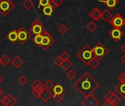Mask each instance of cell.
<instances>
[{
  "label": "cell",
  "mask_w": 125,
  "mask_h": 106,
  "mask_svg": "<svg viewBox=\"0 0 125 106\" xmlns=\"http://www.w3.org/2000/svg\"><path fill=\"white\" fill-rule=\"evenodd\" d=\"M99 86L100 83L88 72H84L73 83V87L83 97L92 94Z\"/></svg>",
  "instance_id": "obj_1"
},
{
  "label": "cell",
  "mask_w": 125,
  "mask_h": 106,
  "mask_svg": "<svg viewBox=\"0 0 125 106\" xmlns=\"http://www.w3.org/2000/svg\"><path fill=\"white\" fill-rule=\"evenodd\" d=\"M77 57L86 66H89L90 61L95 57L93 49L89 44H86L77 53Z\"/></svg>",
  "instance_id": "obj_2"
},
{
  "label": "cell",
  "mask_w": 125,
  "mask_h": 106,
  "mask_svg": "<svg viewBox=\"0 0 125 106\" xmlns=\"http://www.w3.org/2000/svg\"><path fill=\"white\" fill-rule=\"evenodd\" d=\"M15 4L11 0H0V14L7 16L14 8Z\"/></svg>",
  "instance_id": "obj_3"
},
{
  "label": "cell",
  "mask_w": 125,
  "mask_h": 106,
  "mask_svg": "<svg viewBox=\"0 0 125 106\" xmlns=\"http://www.w3.org/2000/svg\"><path fill=\"white\" fill-rule=\"evenodd\" d=\"M92 49L94 56L99 60H102L109 52L108 49L105 47V46L102 42H98Z\"/></svg>",
  "instance_id": "obj_4"
},
{
  "label": "cell",
  "mask_w": 125,
  "mask_h": 106,
  "mask_svg": "<svg viewBox=\"0 0 125 106\" xmlns=\"http://www.w3.org/2000/svg\"><path fill=\"white\" fill-rule=\"evenodd\" d=\"M54 42L55 40L53 36L48 32L45 30L42 33V40L40 47L42 48L43 50H47L54 44Z\"/></svg>",
  "instance_id": "obj_5"
},
{
  "label": "cell",
  "mask_w": 125,
  "mask_h": 106,
  "mask_svg": "<svg viewBox=\"0 0 125 106\" xmlns=\"http://www.w3.org/2000/svg\"><path fill=\"white\" fill-rule=\"evenodd\" d=\"M109 23L114 28L122 29L125 26V18L119 13H117L111 18Z\"/></svg>",
  "instance_id": "obj_6"
},
{
  "label": "cell",
  "mask_w": 125,
  "mask_h": 106,
  "mask_svg": "<svg viewBox=\"0 0 125 106\" xmlns=\"http://www.w3.org/2000/svg\"><path fill=\"white\" fill-rule=\"evenodd\" d=\"M17 34H18V41L21 44L23 45L27 41L31 38V35L26 30V28L23 27H20L18 30H17Z\"/></svg>",
  "instance_id": "obj_7"
},
{
  "label": "cell",
  "mask_w": 125,
  "mask_h": 106,
  "mask_svg": "<svg viewBox=\"0 0 125 106\" xmlns=\"http://www.w3.org/2000/svg\"><path fill=\"white\" fill-rule=\"evenodd\" d=\"M29 30L34 35H38V34L43 33L44 31H45V29H44V27H43L42 22L40 21V20L39 18H36L32 22V24H31Z\"/></svg>",
  "instance_id": "obj_8"
},
{
  "label": "cell",
  "mask_w": 125,
  "mask_h": 106,
  "mask_svg": "<svg viewBox=\"0 0 125 106\" xmlns=\"http://www.w3.org/2000/svg\"><path fill=\"white\" fill-rule=\"evenodd\" d=\"M104 99L105 100L110 101L112 103V106H117L120 102H121V98L116 94L114 93L113 91H109L105 96H104Z\"/></svg>",
  "instance_id": "obj_9"
},
{
  "label": "cell",
  "mask_w": 125,
  "mask_h": 106,
  "mask_svg": "<svg viewBox=\"0 0 125 106\" xmlns=\"http://www.w3.org/2000/svg\"><path fill=\"white\" fill-rule=\"evenodd\" d=\"M82 105L84 106H97L100 105V101L92 94L84 97L82 101Z\"/></svg>",
  "instance_id": "obj_10"
},
{
  "label": "cell",
  "mask_w": 125,
  "mask_h": 106,
  "mask_svg": "<svg viewBox=\"0 0 125 106\" xmlns=\"http://www.w3.org/2000/svg\"><path fill=\"white\" fill-rule=\"evenodd\" d=\"M108 35L114 41H119L124 36V32H122V29L114 28L112 30H111L108 32Z\"/></svg>",
  "instance_id": "obj_11"
},
{
  "label": "cell",
  "mask_w": 125,
  "mask_h": 106,
  "mask_svg": "<svg viewBox=\"0 0 125 106\" xmlns=\"http://www.w3.org/2000/svg\"><path fill=\"white\" fill-rule=\"evenodd\" d=\"M101 15H102V12L97 7L93 8L89 13V16H90L94 21H97L101 18Z\"/></svg>",
  "instance_id": "obj_12"
},
{
  "label": "cell",
  "mask_w": 125,
  "mask_h": 106,
  "mask_svg": "<svg viewBox=\"0 0 125 106\" xmlns=\"http://www.w3.org/2000/svg\"><path fill=\"white\" fill-rule=\"evenodd\" d=\"M99 2L103 3L109 10H114L119 4V0H98Z\"/></svg>",
  "instance_id": "obj_13"
},
{
  "label": "cell",
  "mask_w": 125,
  "mask_h": 106,
  "mask_svg": "<svg viewBox=\"0 0 125 106\" xmlns=\"http://www.w3.org/2000/svg\"><path fill=\"white\" fill-rule=\"evenodd\" d=\"M51 97H53V93L50 92L48 89L44 88V89L42 90L40 98L41 99L42 101H43L44 103H47Z\"/></svg>",
  "instance_id": "obj_14"
},
{
  "label": "cell",
  "mask_w": 125,
  "mask_h": 106,
  "mask_svg": "<svg viewBox=\"0 0 125 106\" xmlns=\"http://www.w3.org/2000/svg\"><path fill=\"white\" fill-rule=\"evenodd\" d=\"M7 39L10 41L12 44L15 43L18 41V34H17V30H12L7 35H6Z\"/></svg>",
  "instance_id": "obj_15"
},
{
  "label": "cell",
  "mask_w": 125,
  "mask_h": 106,
  "mask_svg": "<svg viewBox=\"0 0 125 106\" xmlns=\"http://www.w3.org/2000/svg\"><path fill=\"white\" fill-rule=\"evenodd\" d=\"M115 90L122 98L125 99V83L120 82V83L115 87Z\"/></svg>",
  "instance_id": "obj_16"
},
{
  "label": "cell",
  "mask_w": 125,
  "mask_h": 106,
  "mask_svg": "<svg viewBox=\"0 0 125 106\" xmlns=\"http://www.w3.org/2000/svg\"><path fill=\"white\" fill-rule=\"evenodd\" d=\"M11 63L13 64V66H14L15 68L18 69V68H20V67L23 64L24 62H23V59H22L20 56L17 55V56H15V57L11 61Z\"/></svg>",
  "instance_id": "obj_17"
},
{
  "label": "cell",
  "mask_w": 125,
  "mask_h": 106,
  "mask_svg": "<svg viewBox=\"0 0 125 106\" xmlns=\"http://www.w3.org/2000/svg\"><path fill=\"white\" fill-rule=\"evenodd\" d=\"M112 17H113L112 13H111L108 9H105V10H104L102 12L101 18H102L104 21H105V22L109 21L111 19Z\"/></svg>",
  "instance_id": "obj_18"
},
{
  "label": "cell",
  "mask_w": 125,
  "mask_h": 106,
  "mask_svg": "<svg viewBox=\"0 0 125 106\" xmlns=\"http://www.w3.org/2000/svg\"><path fill=\"white\" fill-rule=\"evenodd\" d=\"M53 9L54 8L51 4H48V5L43 7L42 11V13H43V14L45 15L50 17V16H51V15H52V13L53 12Z\"/></svg>",
  "instance_id": "obj_19"
},
{
  "label": "cell",
  "mask_w": 125,
  "mask_h": 106,
  "mask_svg": "<svg viewBox=\"0 0 125 106\" xmlns=\"http://www.w3.org/2000/svg\"><path fill=\"white\" fill-rule=\"evenodd\" d=\"M52 91H53V94H62L64 91V89L61 84H56V85L53 86V87L52 89Z\"/></svg>",
  "instance_id": "obj_20"
},
{
  "label": "cell",
  "mask_w": 125,
  "mask_h": 106,
  "mask_svg": "<svg viewBox=\"0 0 125 106\" xmlns=\"http://www.w3.org/2000/svg\"><path fill=\"white\" fill-rule=\"evenodd\" d=\"M45 86H41V87H38V88H35V89H32L31 90V94L32 95L35 97V98H40V96L42 91V90L44 89Z\"/></svg>",
  "instance_id": "obj_21"
},
{
  "label": "cell",
  "mask_w": 125,
  "mask_h": 106,
  "mask_svg": "<svg viewBox=\"0 0 125 106\" xmlns=\"http://www.w3.org/2000/svg\"><path fill=\"white\" fill-rule=\"evenodd\" d=\"M42 40V34H38V35H34V36L32 38L33 42L38 46H40Z\"/></svg>",
  "instance_id": "obj_22"
},
{
  "label": "cell",
  "mask_w": 125,
  "mask_h": 106,
  "mask_svg": "<svg viewBox=\"0 0 125 106\" xmlns=\"http://www.w3.org/2000/svg\"><path fill=\"white\" fill-rule=\"evenodd\" d=\"M100 60L98 59V58H97L96 57H94L91 61H90V63H89V66L92 68V69H95L99 65H100Z\"/></svg>",
  "instance_id": "obj_23"
},
{
  "label": "cell",
  "mask_w": 125,
  "mask_h": 106,
  "mask_svg": "<svg viewBox=\"0 0 125 106\" xmlns=\"http://www.w3.org/2000/svg\"><path fill=\"white\" fill-rule=\"evenodd\" d=\"M97 28V25L94 22V21H90L86 24V29L90 32H94V30H96V29Z\"/></svg>",
  "instance_id": "obj_24"
},
{
  "label": "cell",
  "mask_w": 125,
  "mask_h": 106,
  "mask_svg": "<svg viewBox=\"0 0 125 106\" xmlns=\"http://www.w3.org/2000/svg\"><path fill=\"white\" fill-rule=\"evenodd\" d=\"M22 5H23V7L26 10H31V9L34 7V3H33L31 0H25V1L23 2Z\"/></svg>",
  "instance_id": "obj_25"
},
{
  "label": "cell",
  "mask_w": 125,
  "mask_h": 106,
  "mask_svg": "<svg viewBox=\"0 0 125 106\" xmlns=\"http://www.w3.org/2000/svg\"><path fill=\"white\" fill-rule=\"evenodd\" d=\"M1 65H3L4 66H7L11 62V60L7 55H3L1 57Z\"/></svg>",
  "instance_id": "obj_26"
},
{
  "label": "cell",
  "mask_w": 125,
  "mask_h": 106,
  "mask_svg": "<svg viewBox=\"0 0 125 106\" xmlns=\"http://www.w3.org/2000/svg\"><path fill=\"white\" fill-rule=\"evenodd\" d=\"M72 66H73V63L69 61V59H68V60L64 61L63 63H62V67L63 69L65 70V71H68V69H69Z\"/></svg>",
  "instance_id": "obj_27"
},
{
  "label": "cell",
  "mask_w": 125,
  "mask_h": 106,
  "mask_svg": "<svg viewBox=\"0 0 125 106\" xmlns=\"http://www.w3.org/2000/svg\"><path fill=\"white\" fill-rule=\"evenodd\" d=\"M64 93L62 94H53V100L56 101V103H59L61 101L63 100V99L64 98Z\"/></svg>",
  "instance_id": "obj_28"
},
{
  "label": "cell",
  "mask_w": 125,
  "mask_h": 106,
  "mask_svg": "<svg viewBox=\"0 0 125 106\" xmlns=\"http://www.w3.org/2000/svg\"><path fill=\"white\" fill-rule=\"evenodd\" d=\"M17 81H18V83H19L20 86H25V85L27 83L28 80H27V78H26L24 75H21V76L18 79Z\"/></svg>",
  "instance_id": "obj_29"
},
{
  "label": "cell",
  "mask_w": 125,
  "mask_h": 106,
  "mask_svg": "<svg viewBox=\"0 0 125 106\" xmlns=\"http://www.w3.org/2000/svg\"><path fill=\"white\" fill-rule=\"evenodd\" d=\"M0 103L4 106H10V100L8 98V95H4L0 99Z\"/></svg>",
  "instance_id": "obj_30"
},
{
  "label": "cell",
  "mask_w": 125,
  "mask_h": 106,
  "mask_svg": "<svg viewBox=\"0 0 125 106\" xmlns=\"http://www.w3.org/2000/svg\"><path fill=\"white\" fill-rule=\"evenodd\" d=\"M57 30H58V31H59L61 34L64 35V34H65V33L67 32L68 27H67L64 24H62L57 28Z\"/></svg>",
  "instance_id": "obj_31"
},
{
  "label": "cell",
  "mask_w": 125,
  "mask_h": 106,
  "mask_svg": "<svg viewBox=\"0 0 125 106\" xmlns=\"http://www.w3.org/2000/svg\"><path fill=\"white\" fill-rule=\"evenodd\" d=\"M44 84L39 80V79H37L35 80L31 84V86L32 89H35V88H38V87H41V86H43Z\"/></svg>",
  "instance_id": "obj_32"
},
{
  "label": "cell",
  "mask_w": 125,
  "mask_h": 106,
  "mask_svg": "<svg viewBox=\"0 0 125 106\" xmlns=\"http://www.w3.org/2000/svg\"><path fill=\"white\" fill-rule=\"evenodd\" d=\"M63 61H64L62 59V58H61L60 56H57V57H56V58H54V60H53V63H54V64H55L56 66H57L58 67L62 66V64Z\"/></svg>",
  "instance_id": "obj_33"
},
{
  "label": "cell",
  "mask_w": 125,
  "mask_h": 106,
  "mask_svg": "<svg viewBox=\"0 0 125 106\" xmlns=\"http://www.w3.org/2000/svg\"><path fill=\"white\" fill-rule=\"evenodd\" d=\"M53 83L51 81V80H48L45 83H44V86H45V89H48V90H51V89H53Z\"/></svg>",
  "instance_id": "obj_34"
},
{
  "label": "cell",
  "mask_w": 125,
  "mask_h": 106,
  "mask_svg": "<svg viewBox=\"0 0 125 106\" xmlns=\"http://www.w3.org/2000/svg\"><path fill=\"white\" fill-rule=\"evenodd\" d=\"M66 75L70 80H73L76 77V73L73 70H69V71H67Z\"/></svg>",
  "instance_id": "obj_35"
},
{
  "label": "cell",
  "mask_w": 125,
  "mask_h": 106,
  "mask_svg": "<svg viewBox=\"0 0 125 106\" xmlns=\"http://www.w3.org/2000/svg\"><path fill=\"white\" fill-rule=\"evenodd\" d=\"M7 95H8V98H9V100H10V106H15V105L16 104V103H17V100L15 99L14 97H13L12 94H8Z\"/></svg>",
  "instance_id": "obj_36"
},
{
  "label": "cell",
  "mask_w": 125,
  "mask_h": 106,
  "mask_svg": "<svg viewBox=\"0 0 125 106\" xmlns=\"http://www.w3.org/2000/svg\"><path fill=\"white\" fill-rule=\"evenodd\" d=\"M49 4H50V0H39L38 8H40V7H45Z\"/></svg>",
  "instance_id": "obj_37"
},
{
  "label": "cell",
  "mask_w": 125,
  "mask_h": 106,
  "mask_svg": "<svg viewBox=\"0 0 125 106\" xmlns=\"http://www.w3.org/2000/svg\"><path fill=\"white\" fill-rule=\"evenodd\" d=\"M59 56L62 58V59L63 61L68 60V59L70 58V55H69L67 52H63L59 55Z\"/></svg>",
  "instance_id": "obj_38"
},
{
  "label": "cell",
  "mask_w": 125,
  "mask_h": 106,
  "mask_svg": "<svg viewBox=\"0 0 125 106\" xmlns=\"http://www.w3.org/2000/svg\"><path fill=\"white\" fill-rule=\"evenodd\" d=\"M118 80H119V82L125 83V72H123V73H122L121 75H119Z\"/></svg>",
  "instance_id": "obj_39"
},
{
  "label": "cell",
  "mask_w": 125,
  "mask_h": 106,
  "mask_svg": "<svg viewBox=\"0 0 125 106\" xmlns=\"http://www.w3.org/2000/svg\"><path fill=\"white\" fill-rule=\"evenodd\" d=\"M52 1H53V3H54L56 7H59V6L64 2V0H52Z\"/></svg>",
  "instance_id": "obj_40"
},
{
  "label": "cell",
  "mask_w": 125,
  "mask_h": 106,
  "mask_svg": "<svg viewBox=\"0 0 125 106\" xmlns=\"http://www.w3.org/2000/svg\"><path fill=\"white\" fill-rule=\"evenodd\" d=\"M103 106H112V103L110 102V101H108V100H105V102L103 103Z\"/></svg>",
  "instance_id": "obj_41"
},
{
  "label": "cell",
  "mask_w": 125,
  "mask_h": 106,
  "mask_svg": "<svg viewBox=\"0 0 125 106\" xmlns=\"http://www.w3.org/2000/svg\"><path fill=\"white\" fill-rule=\"evenodd\" d=\"M121 49H122V50L124 52V53L125 54V42L124 43V44H123V45L121 46Z\"/></svg>",
  "instance_id": "obj_42"
},
{
  "label": "cell",
  "mask_w": 125,
  "mask_h": 106,
  "mask_svg": "<svg viewBox=\"0 0 125 106\" xmlns=\"http://www.w3.org/2000/svg\"><path fill=\"white\" fill-rule=\"evenodd\" d=\"M3 94H4V90L0 87V97L3 95Z\"/></svg>",
  "instance_id": "obj_43"
},
{
  "label": "cell",
  "mask_w": 125,
  "mask_h": 106,
  "mask_svg": "<svg viewBox=\"0 0 125 106\" xmlns=\"http://www.w3.org/2000/svg\"><path fill=\"white\" fill-rule=\"evenodd\" d=\"M121 61H122V62H123V63L125 64V54L123 55V56H122V57Z\"/></svg>",
  "instance_id": "obj_44"
},
{
  "label": "cell",
  "mask_w": 125,
  "mask_h": 106,
  "mask_svg": "<svg viewBox=\"0 0 125 106\" xmlns=\"http://www.w3.org/2000/svg\"><path fill=\"white\" fill-rule=\"evenodd\" d=\"M3 80H4V77L0 75V83H1V82H2Z\"/></svg>",
  "instance_id": "obj_45"
},
{
  "label": "cell",
  "mask_w": 125,
  "mask_h": 106,
  "mask_svg": "<svg viewBox=\"0 0 125 106\" xmlns=\"http://www.w3.org/2000/svg\"><path fill=\"white\" fill-rule=\"evenodd\" d=\"M1 65V58H0V66Z\"/></svg>",
  "instance_id": "obj_46"
}]
</instances>
